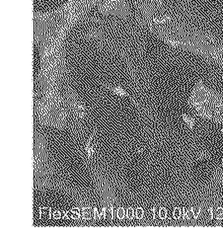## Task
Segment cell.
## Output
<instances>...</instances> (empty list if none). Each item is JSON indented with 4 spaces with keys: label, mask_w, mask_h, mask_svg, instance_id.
<instances>
[{
    "label": "cell",
    "mask_w": 223,
    "mask_h": 232,
    "mask_svg": "<svg viewBox=\"0 0 223 232\" xmlns=\"http://www.w3.org/2000/svg\"><path fill=\"white\" fill-rule=\"evenodd\" d=\"M93 216H94V218H95L96 220H99V219H100L101 212L99 211V210H98L97 207H94V208H93Z\"/></svg>",
    "instance_id": "cell-13"
},
{
    "label": "cell",
    "mask_w": 223,
    "mask_h": 232,
    "mask_svg": "<svg viewBox=\"0 0 223 232\" xmlns=\"http://www.w3.org/2000/svg\"><path fill=\"white\" fill-rule=\"evenodd\" d=\"M125 214L128 216V219H132L134 216V210L133 208H131V207H128V210H126V212H125Z\"/></svg>",
    "instance_id": "cell-10"
},
{
    "label": "cell",
    "mask_w": 223,
    "mask_h": 232,
    "mask_svg": "<svg viewBox=\"0 0 223 232\" xmlns=\"http://www.w3.org/2000/svg\"><path fill=\"white\" fill-rule=\"evenodd\" d=\"M86 151H87V153H88V155H89V156H91V155H92V153H93V148H92V146H91V145H88V146H87V148H86Z\"/></svg>",
    "instance_id": "cell-16"
},
{
    "label": "cell",
    "mask_w": 223,
    "mask_h": 232,
    "mask_svg": "<svg viewBox=\"0 0 223 232\" xmlns=\"http://www.w3.org/2000/svg\"><path fill=\"white\" fill-rule=\"evenodd\" d=\"M67 217L68 218H71V219H78L79 217L81 216V212H79V210L77 208H72L69 211H67Z\"/></svg>",
    "instance_id": "cell-2"
},
{
    "label": "cell",
    "mask_w": 223,
    "mask_h": 232,
    "mask_svg": "<svg viewBox=\"0 0 223 232\" xmlns=\"http://www.w3.org/2000/svg\"><path fill=\"white\" fill-rule=\"evenodd\" d=\"M52 217L54 219H60L61 217H67V213L60 211V210H55L53 213H52Z\"/></svg>",
    "instance_id": "cell-5"
},
{
    "label": "cell",
    "mask_w": 223,
    "mask_h": 232,
    "mask_svg": "<svg viewBox=\"0 0 223 232\" xmlns=\"http://www.w3.org/2000/svg\"><path fill=\"white\" fill-rule=\"evenodd\" d=\"M173 214H174V217H175L176 219H178V218H180V217L182 216V210L177 207V208H175V210H174Z\"/></svg>",
    "instance_id": "cell-14"
},
{
    "label": "cell",
    "mask_w": 223,
    "mask_h": 232,
    "mask_svg": "<svg viewBox=\"0 0 223 232\" xmlns=\"http://www.w3.org/2000/svg\"><path fill=\"white\" fill-rule=\"evenodd\" d=\"M182 118H183V120H184V122L189 126V127H190V128H193V127H195V123H194V121L190 119V117H188V116H186V115H183L182 116Z\"/></svg>",
    "instance_id": "cell-7"
},
{
    "label": "cell",
    "mask_w": 223,
    "mask_h": 232,
    "mask_svg": "<svg viewBox=\"0 0 223 232\" xmlns=\"http://www.w3.org/2000/svg\"><path fill=\"white\" fill-rule=\"evenodd\" d=\"M93 215V210L90 207H84L81 210V217L83 219H90Z\"/></svg>",
    "instance_id": "cell-3"
},
{
    "label": "cell",
    "mask_w": 223,
    "mask_h": 232,
    "mask_svg": "<svg viewBox=\"0 0 223 232\" xmlns=\"http://www.w3.org/2000/svg\"><path fill=\"white\" fill-rule=\"evenodd\" d=\"M113 217H114V210L111 205H108L105 207V218L111 220L113 219Z\"/></svg>",
    "instance_id": "cell-4"
},
{
    "label": "cell",
    "mask_w": 223,
    "mask_h": 232,
    "mask_svg": "<svg viewBox=\"0 0 223 232\" xmlns=\"http://www.w3.org/2000/svg\"><path fill=\"white\" fill-rule=\"evenodd\" d=\"M192 211H193V215L194 217H198L200 214H201V208L200 207H197V206H195V207H193L192 208Z\"/></svg>",
    "instance_id": "cell-11"
},
{
    "label": "cell",
    "mask_w": 223,
    "mask_h": 232,
    "mask_svg": "<svg viewBox=\"0 0 223 232\" xmlns=\"http://www.w3.org/2000/svg\"><path fill=\"white\" fill-rule=\"evenodd\" d=\"M114 92L116 93V94L117 95H120V96H123V95H126V93L123 91V89H121V88H115L114 89Z\"/></svg>",
    "instance_id": "cell-15"
},
{
    "label": "cell",
    "mask_w": 223,
    "mask_h": 232,
    "mask_svg": "<svg viewBox=\"0 0 223 232\" xmlns=\"http://www.w3.org/2000/svg\"><path fill=\"white\" fill-rule=\"evenodd\" d=\"M126 215L125 214V210H124V208H123V207H118L117 210V218H120V219H123L124 216Z\"/></svg>",
    "instance_id": "cell-8"
},
{
    "label": "cell",
    "mask_w": 223,
    "mask_h": 232,
    "mask_svg": "<svg viewBox=\"0 0 223 232\" xmlns=\"http://www.w3.org/2000/svg\"><path fill=\"white\" fill-rule=\"evenodd\" d=\"M134 216H135L137 219H141V218H143V216H144V210H143V208H141V207H137L136 210H134Z\"/></svg>",
    "instance_id": "cell-6"
},
{
    "label": "cell",
    "mask_w": 223,
    "mask_h": 232,
    "mask_svg": "<svg viewBox=\"0 0 223 232\" xmlns=\"http://www.w3.org/2000/svg\"><path fill=\"white\" fill-rule=\"evenodd\" d=\"M51 214V210L47 206H42L39 208V216L44 219H49Z\"/></svg>",
    "instance_id": "cell-1"
},
{
    "label": "cell",
    "mask_w": 223,
    "mask_h": 232,
    "mask_svg": "<svg viewBox=\"0 0 223 232\" xmlns=\"http://www.w3.org/2000/svg\"><path fill=\"white\" fill-rule=\"evenodd\" d=\"M215 216L218 219H222L223 218V208L222 207H218L215 211Z\"/></svg>",
    "instance_id": "cell-12"
},
{
    "label": "cell",
    "mask_w": 223,
    "mask_h": 232,
    "mask_svg": "<svg viewBox=\"0 0 223 232\" xmlns=\"http://www.w3.org/2000/svg\"><path fill=\"white\" fill-rule=\"evenodd\" d=\"M158 216H159L160 218H162V219L166 218V217H167V210H166V208H164V207L159 208V211H158Z\"/></svg>",
    "instance_id": "cell-9"
},
{
    "label": "cell",
    "mask_w": 223,
    "mask_h": 232,
    "mask_svg": "<svg viewBox=\"0 0 223 232\" xmlns=\"http://www.w3.org/2000/svg\"><path fill=\"white\" fill-rule=\"evenodd\" d=\"M222 132H223V130H222Z\"/></svg>",
    "instance_id": "cell-17"
}]
</instances>
